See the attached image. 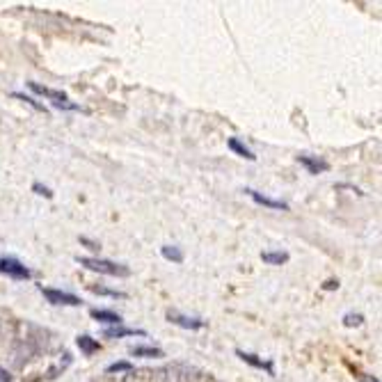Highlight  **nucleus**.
Here are the masks:
<instances>
[{
	"instance_id": "nucleus-6",
	"label": "nucleus",
	"mask_w": 382,
	"mask_h": 382,
	"mask_svg": "<svg viewBox=\"0 0 382 382\" xmlns=\"http://www.w3.org/2000/svg\"><path fill=\"white\" fill-rule=\"evenodd\" d=\"M243 192L248 194V197L254 201V204H259V206L272 208V211H288V204H286V201H282V199H272V197H268V194H261L254 188H245Z\"/></svg>"
},
{
	"instance_id": "nucleus-23",
	"label": "nucleus",
	"mask_w": 382,
	"mask_h": 382,
	"mask_svg": "<svg viewBox=\"0 0 382 382\" xmlns=\"http://www.w3.org/2000/svg\"><path fill=\"white\" fill-rule=\"evenodd\" d=\"M0 382H12V376H10V371H7V369H3V366H0Z\"/></svg>"
},
{
	"instance_id": "nucleus-16",
	"label": "nucleus",
	"mask_w": 382,
	"mask_h": 382,
	"mask_svg": "<svg viewBox=\"0 0 382 382\" xmlns=\"http://www.w3.org/2000/svg\"><path fill=\"white\" fill-rule=\"evenodd\" d=\"M288 252H261V261L268 265H284L288 263Z\"/></svg>"
},
{
	"instance_id": "nucleus-14",
	"label": "nucleus",
	"mask_w": 382,
	"mask_h": 382,
	"mask_svg": "<svg viewBox=\"0 0 382 382\" xmlns=\"http://www.w3.org/2000/svg\"><path fill=\"white\" fill-rule=\"evenodd\" d=\"M227 147L234 151V154H239L241 158H248V161H257V156H254V151L248 149L245 144L239 140V138H229L227 140Z\"/></svg>"
},
{
	"instance_id": "nucleus-22",
	"label": "nucleus",
	"mask_w": 382,
	"mask_h": 382,
	"mask_svg": "<svg viewBox=\"0 0 382 382\" xmlns=\"http://www.w3.org/2000/svg\"><path fill=\"white\" fill-rule=\"evenodd\" d=\"M81 243H83V245H88V248H90V250H94V252H97V250H101V248H99V243L90 241V239H85V236H81Z\"/></svg>"
},
{
	"instance_id": "nucleus-19",
	"label": "nucleus",
	"mask_w": 382,
	"mask_h": 382,
	"mask_svg": "<svg viewBox=\"0 0 382 382\" xmlns=\"http://www.w3.org/2000/svg\"><path fill=\"white\" fill-rule=\"evenodd\" d=\"M90 291L97 295H108V298H126V293L112 291V288H105V286H90Z\"/></svg>"
},
{
	"instance_id": "nucleus-2",
	"label": "nucleus",
	"mask_w": 382,
	"mask_h": 382,
	"mask_svg": "<svg viewBox=\"0 0 382 382\" xmlns=\"http://www.w3.org/2000/svg\"><path fill=\"white\" fill-rule=\"evenodd\" d=\"M28 88H30L34 94H41V97H46L50 103H53L57 110H69V112H74V110H81V105L74 103V101H69V97L64 94V92H57V90H50V88H44V85H39V83H34V81H28Z\"/></svg>"
},
{
	"instance_id": "nucleus-17",
	"label": "nucleus",
	"mask_w": 382,
	"mask_h": 382,
	"mask_svg": "<svg viewBox=\"0 0 382 382\" xmlns=\"http://www.w3.org/2000/svg\"><path fill=\"white\" fill-rule=\"evenodd\" d=\"M12 97L14 99H19V101H23V103H28V105H30L32 108V110H37V112H48L46 110V105L44 103H39V101L37 99H32V97H28V94H21V92H12Z\"/></svg>"
},
{
	"instance_id": "nucleus-13",
	"label": "nucleus",
	"mask_w": 382,
	"mask_h": 382,
	"mask_svg": "<svg viewBox=\"0 0 382 382\" xmlns=\"http://www.w3.org/2000/svg\"><path fill=\"white\" fill-rule=\"evenodd\" d=\"M76 345L81 348L83 355H94V352L101 348L97 339H92L90 334H81V336H78V339H76Z\"/></svg>"
},
{
	"instance_id": "nucleus-7",
	"label": "nucleus",
	"mask_w": 382,
	"mask_h": 382,
	"mask_svg": "<svg viewBox=\"0 0 382 382\" xmlns=\"http://www.w3.org/2000/svg\"><path fill=\"white\" fill-rule=\"evenodd\" d=\"M168 321L174 323V325H179V328H183V330H201V328H206L204 319H197V316H185L181 312H174V309H170V312H168Z\"/></svg>"
},
{
	"instance_id": "nucleus-18",
	"label": "nucleus",
	"mask_w": 382,
	"mask_h": 382,
	"mask_svg": "<svg viewBox=\"0 0 382 382\" xmlns=\"http://www.w3.org/2000/svg\"><path fill=\"white\" fill-rule=\"evenodd\" d=\"M135 366L131 362H112L105 366V373L108 376H112V373H131Z\"/></svg>"
},
{
	"instance_id": "nucleus-9",
	"label": "nucleus",
	"mask_w": 382,
	"mask_h": 382,
	"mask_svg": "<svg viewBox=\"0 0 382 382\" xmlns=\"http://www.w3.org/2000/svg\"><path fill=\"white\" fill-rule=\"evenodd\" d=\"M298 163L309 172V174H323V172L330 170V163L323 161V158H319V156L300 154V156H298Z\"/></svg>"
},
{
	"instance_id": "nucleus-4",
	"label": "nucleus",
	"mask_w": 382,
	"mask_h": 382,
	"mask_svg": "<svg viewBox=\"0 0 382 382\" xmlns=\"http://www.w3.org/2000/svg\"><path fill=\"white\" fill-rule=\"evenodd\" d=\"M0 275L17 279V282H26V279L32 277V272L23 261H19L17 257H0Z\"/></svg>"
},
{
	"instance_id": "nucleus-11",
	"label": "nucleus",
	"mask_w": 382,
	"mask_h": 382,
	"mask_svg": "<svg viewBox=\"0 0 382 382\" xmlns=\"http://www.w3.org/2000/svg\"><path fill=\"white\" fill-rule=\"evenodd\" d=\"M103 339H124V336H147L144 330H135V328H124V325H117V328H105Z\"/></svg>"
},
{
	"instance_id": "nucleus-10",
	"label": "nucleus",
	"mask_w": 382,
	"mask_h": 382,
	"mask_svg": "<svg viewBox=\"0 0 382 382\" xmlns=\"http://www.w3.org/2000/svg\"><path fill=\"white\" fill-rule=\"evenodd\" d=\"M90 316L94 321L103 323V325H112V328H117V325L124 323V321H121V316L117 312H110V309H92Z\"/></svg>"
},
{
	"instance_id": "nucleus-15",
	"label": "nucleus",
	"mask_w": 382,
	"mask_h": 382,
	"mask_svg": "<svg viewBox=\"0 0 382 382\" xmlns=\"http://www.w3.org/2000/svg\"><path fill=\"white\" fill-rule=\"evenodd\" d=\"M161 254L165 261H172V263H183V250L177 248V245H163L161 248Z\"/></svg>"
},
{
	"instance_id": "nucleus-12",
	"label": "nucleus",
	"mask_w": 382,
	"mask_h": 382,
	"mask_svg": "<svg viewBox=\"0 0 382 382\" xmlns=\"http://www.w3.org/2000/svg\"><path fill=\"white\" fill-rule=\"evenodd\" d=\"M133 357H144V359H151V357H165V352L161 348H156V345H131L128 348Z\"/></svg>"
},
{
	"instance_id": "nucleus-1",
	"label": "nucleus",
	"mask_w": 382,
	"mask_h": 382,
	"mask_svg": "<svg viewBox=\"0 0 382 382\" xmlns=\"http://www.w3.org/2000/svg\"><path fill=\"white\" fill-rule=\"evenodd\" d=\"M76 263L85 265L88 270L101 272L108 277H131V268L124 263H114L110 259H99V257H76Z\"/></svg>"
},
{
	"instance_id": "nucleus-25",
	"label": "nucleus",
	"mask_w": 382,
	"mask_h": 382,
	"mask_svg": "<svg viewBox=\"0 0 382 382\" xmlns=\"http://www.w3.org/2000/svg\"><path fill=\"white\" fill-rule=\"evenodd\" d=\"M336 286H339V282H334V279H330V282H325L328 291H332V288H336Z\"/></svg>"
},
{
	"instance_id": "nucleus-5",
	"label": "nucleus",
	"mask_w": 382,
	"mask_h": 382,
	"mask_svg": "<svg viewBox=\"0 0 382 382\" xmlns=\"http://www.w3.org/2000/svg\"><path fill=\"white\" fill-rule=\"evenodd\" d=\"M39 291L50 305H55V307H81L83 305V300L69 291H60V288H48V286H39Z\"/></svg>"
},
{
	"instance_id": "nucleus-8",
	"label": "nucleus",
	"mask_w": 382,
	"mask_h": 382,
	"mask_svg": "<svg viewBox=\"0 0 382 382\" xmlns=\"http://www.w3.org/2000/svg\"><path fill=\"white\" fill-rule=\"evenodd\" d=\"M236 355H239L245 364H250V366H254V369H261L265 371L268 376H275V366H272V362H268V359H263V357H259L254 355V352H245V350H236Z\"/></svg>"
},
{
	"instance_id": "nucleus-3",
	"label": "nucleus",
	"mask_w": 382,
	"mask_h": 382,
	"mask_svg": "<svg viewBox=\"0 0 382 382\" xmlns=\"http://www.w3.org/2000/svg\"><path fill=\"white\" fill-rule=\"evenodd\" d=\"M124 382H174V369L163 366V369H138L131 371Z\"/></svg>"
},
{
	"instance_id": "nucleus-20",
	"label": "nucleus",
	"mask_w": 382,
	"mask_h": 382,
	"mask_svg": "<svg viewBox=\"0 0 382 382\" xmlns=\"http://www.w3.org/2000/svg\"><path fill=\"white\" fill-rule=\"evenodd\" d=\"M362 323H364L362 314H345L343 316V325L345 328H357V325H362Z\"/></svg>"
},
{
	"instance_id": "nucleus-24",
	"label": "nucleus",
	"mask_w": 382,
	"mask_h": 382,
	"mask_svg": "<svg viewBox=\"0 0 382 382\" xmlns=\"http://www.w3.org/2000/svg\"><path fill=\"white\" fill-rule=\"evenodd\" d=\"M359 382H380L378 378H373V376H366V373H359Z\"/></svg>"
},
{
	"instance_id": "nucleus-21",
	"label": "nucleus",
	"mask_w": 382,
	"mask_h": 382,
	"mask_svg": "<svg viewBox=\"0 0 382 382\" xmlns=\"http://www.w3.org/2000/svg\"><path fill=\"white\" fill-rule=\"evenodd\" d=\"M32 190L37 192V194H41V197H46V199H53V190H50L48 185H44V183L34 181V183H32Z\"/></svg>"
}]
</instances>
